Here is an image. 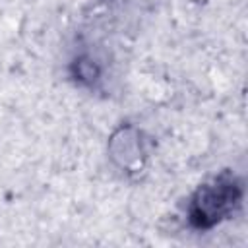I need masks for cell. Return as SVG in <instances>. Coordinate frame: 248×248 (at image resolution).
<instances>
[{"instance_id":"1","label":"cell","mask_w":248,"mask_h":248,"mask_svg":"<svg viewBox=\"0 0 248 248\" xmlns=\"http://www.w3.org/2000/svg\"><path fill=\"white\" fill-rule=\"evenodd\" d=\"M236 194H234V186L232 182H221L217 180V184L213 186H203L196 200H194V209H192V217L196 219V223L200 227L211 225L215 219L223 217L234 203Z\"/></svg>"}]
</instances>
